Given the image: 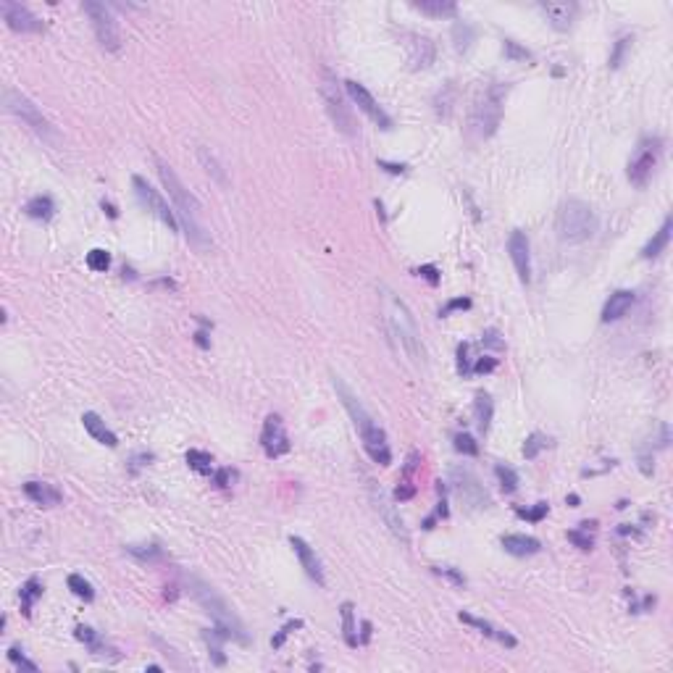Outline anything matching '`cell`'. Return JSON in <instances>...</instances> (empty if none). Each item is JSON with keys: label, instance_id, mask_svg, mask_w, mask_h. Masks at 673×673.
Segmentation results:
<instances>
[{"label": "cell", "instance_id": "cell-1", "mask_svg": "<svg viewBox=\"0 0 673 673\" xmlns=\"http://www.w3.org/2000/svg\"><path fill=\"white\" fill-rule=\"evenodd\" d=\"M379 289H382V313H384V324H387L392 344H395L413 366H423V363H426V350H423L421 331H419V327H416V318H413V313H410V308H408L389 287L382 285Z\"/></svg>", "mask_w": 673, "mask_h": 673}, {"label": "cell", "instance_id": "cell-2", "mask_svg": "<svg viewBox=\"0 0 673 673\" xmlns=\"http://www.w3.org/2000/svg\"><path fill=\"white\" fill-rule=\"evenodd\" d=\"M153 161H155V168H158V177L164 181V187L168 190V197H171L174 210H177V219L184 226V234H187L190 245H195L197 250H210V245H213L210 234L206 232V226L200 224V210H203L200 208V200L181 184L177 171L166 164L161 155H153Z\"/></svg>", "mask_w": 673, "mask_h": 673}, {"label": "cell", "instance_id": "cell-3", "mask_svg": "<svg viewBox=\"0 0 673 673\" xmlns=\"http://www.w3.org/2000/svg\"><path fill=\"white\" fill-rule=\"evenodd\" d=\"M331 384H334V389H337V395H340V400H342L344 410L350 413L353 426L358 429L360 439H363V448H366V452H368V458L379 465H389L392 463V450H389L384 429L376 423L374 416L363 408V403L353 395V389L347 387L337 374H331Z\"/></svg>", "mask_w": 673, "mask_h": 673}, {"label": "cell", "instance_id": "cell-4", "mask_svg": "<svg viewBox=\"0 0 673 673\" xmlns=\"http://www.w3.org/2000/svg\"><path fill=\"white\" fill-rule=\"evenodd\" d=\"M187 582H190V592H192V597L197 599V605L210 615V621L216 624V628L224 634L226 639H234V642H240V644L250 642L247 628H245V624L240 621V615L232 610V605H229L210 584L200 582L197 576H190Z\"/></svg>", "mask_w": 673, "mask_h": 673}, {"label": "cell", "instance_id": "cell-5", "mask_svg": "<svg viewBox=\"0 0 673 673\" xmlns=\"http://www.w3.org/2000/svg\"><path fill=\"white\" fill-rule=\"evenodd\" d=\"M508 92V82H492L484 90H479L476 100L471 105V116H468V135L474 140H489L497 132V126L503 121V108H505Z\"/></svg>", "mask_w": 673, "mask_h": 673}, {"label": "cell", "instance_id": "cell-6", "mask_svg": "<svg viewBox=\"0 0 673 673\" xmlns=\"http://www.w3.org/2000/svg\"><path fill=\"white\" fill-rule=\"evenodd\" d=\"M555 229L563 242H586L597 232V216L589 203H584L579 197H569L558 208Z\"/></svg>", "mask_w": 673, "mask_h": 673}, {"label": "cell", "instance_id": "cell-7", "mask_svg": "<svg viewBox=\"0 0 673 673\" xmlns=\"http://www.w3.org/2000/svg\"><path fill=\"white\" fill-rule=\"evenodd\" d=\"M660 155H663V140L658 135L642 137L639 145L631 153V158H628V181L637 187H647V181L652 179V174L660 164Z\"/></svg>", "mask_w": 673, "mask_h": 673}, {"label": "cell", "instance_id": "cell-8", "mask_svg": "<svg viewBox=\"0 0 673 673\" xmlns=\"http://www.w3.org/2000/svg\"><path fill=\"white\" fill-rule=\"evenodd\" d=\"M321 98L327 103V111H329L334 126L347 137H355V116H353V108L347 105L344 100V92L337 82V76L331 74L329 69H324V79H321Z\"/></svg>", "mask_w": 673, "mask_h": 673}, {"label": "cell", "instance_id": "cell-9", "mask_svg": "<svg viewBox=\"0 0 673 673\" xmlns=\"http://www.w3.org/2000/svg\"><path fill=\"white\" fill-rule=\"evenodd\" d=\"M3 103H5V108H8L14 116H19V119L24 121V124L30 126L34 135H40L43 140H50V142L56 140V129H53V124L43 116V111L32 103L27 95H21L19 90H11V87H8V90L3 92Z\"/></svg>", "mask_w": 673, "mask_h": 673}, {"label": "cell", "instance_id": "cell-10", "mask_svg": "<svg viewBox=\"0 0 673 673\" xmlns=\"http://www.w3.org/2000/svg\"><path fill=\"white\" fill-rule=\"evenodd\" d=\"M82 11L90 16L92 30H95V37H98L100 47L108 50V53H116L121 47V34L111 8L105 3H98V0H87V3H82Z\"/></svg>", "mask_w": 673, "mask_h": 673}, {"label": "cell", "instance_id": "cell-11", "mask_svg": "<svg viewBox=\"0 0 673 673\" xmlns=\"http://www.w3.org/2000/svg\"><path fill=\"white\" fill-rule=\"evenodd\" d=\"M450 481H452L455 494H458L471 510H484L492 505V500H489V494H487V489H484V484H481L479 476H476L471 468H463V465L452 468V471H450Z\"/></svg>", "mask_w": 673, "mask_h": 673}, {"label": "cell", "instance_id": "cell-12", "mask_svg": "<svg viewBox=\"0 0 673 673\" xmlns=\"http://www.w3.org/2000/svg\"><path fill=\"white\" fill-rule=\"evenodd\" d=\"M132 184H135L137 197H140V203L148 208V213H153L158 221H164L171 232H177V229H179V219H177V213L171 210V206L164 200V195L158 192V190H155V187H153L145 177H140V174H135V177H132Z\"/></svg>", "mask_w": 673, "mask_h": 673}, {"label": "cell", "instance_id": "cell-13", "mask_svg": "<svg viewBox=\"0 0 673 673\" xmlns=\"http://www.w3.org/2000/svg\"><path fill=\"white\" fill-rule=\"evenodd\" d=\"M344 92H347V98L353 100V103L358 105V111H363L368 119L374 121L379 129H392V119L387 116V111L382 108V105L376 103V98L371 92L366 90L360 82H353V79H347L344 82Z\"/></svg>", "mask_w": 673, "mask_h": 673}, {"label": "cell", "instance_id": "cell-14", "mask_svg": "<svg viewBox=\"0 0 673 673\" xmlns=\"http://www.w3.org/2000/svg\"><path fill=\"white\" fill-rule=\"evenodd\" d=\"M0 14H3L5 24H8L11 30L21 32V34H37V32L45 30V24L32 14L27 5L14 3V0H3V3H0Z\"/></svg>", "mask_w": 673, "mask_h": 673}, {"label": "cell", "instance_id": "cell-15", "mask_svg": "<svg viewBox=\"0 0 673 673\" xmlns=\"http://www.w3.org/2000/svg\"><path fill=\"white\" fill-rule=\"evenodd\" d=\"M261 445H263V452L269 458H282V455L289 452V437H287L282 416H276V413L266 416L263 432H261Z\"/></svg>", "mask_w": 673, "mask_h": 673}, {"label": "cell", "instance_id": "cell-16", "mask_svg": "<svg viewBox=\"0 0 673 673\" xmlns=\"http://www.w3.org/2000/svg\"><path fill=\"white\" fill-rule=\"evenodd\" d=\"M368 484H371L368 489H371V503H374V510L382 516V518H384V524H387L389 531L400 539L403 544H408V542H410V534H408V529H405V521L400 518V513H397V510H395V505L387 500V494L382 492V487H376L374 481H368Z\"/></svg>", "mask_w": 673, "mask_h": 673}, {"label": "cell", "instance_id": "cell-17", "mask_svg": "<svg viewBox=\"0 0 673 673\" xmlns=\"http://www.w3.org/2000/svg\"><path fill=\"white\" fill-rule=\"evenodd\" d=\"M508 253H510L513 266H516L518 279H521L524 285H529V282H531V247H529L526 232H521V229H513V232H510Z\"/></svg>", "mask_w": 673, "mask_h": 673}, {"label": "cell", "instance_id": "cell-18", "mask_svg": "<svg viewBox=\"0 0 673 673\" xmlns=\"http://www.w3.org/2000/svg\"><path fill=\"white\" fill-rule=\"evenodd\" d=\"M405 47H408V63L413 71L419 69H429L434 63V56H437V47L429 37H423L419 32H405Z\"/></svg>", "mask_w": 673, "mask_h": 673}, {"label": "cell", "instance_id": "cell-19", "mask_svg": "<svg viewBox=\"0 0 673 673\" xmlns=\"http://www.w3.org/2000/svg\"><path fill=\"white\" fill-rule=\"evenodd\" d=\"M289 544H292V550H295V555H298L300 566L305 569V573H308L318 586H324V584H327V576H324V566H321V560H318V555H316L313 547H311L302 537H289Z\"/></svg>", "mask_w": 673, "mask_h": 673}, {"label": "cell", "instance_id": "cell-20", "mask_svg": "<svg viewBox=\"0 0 673 673\" xmlns=\"http://www.w3.org/2000/svg\"><path fill=\"white\" fill-rule=\"evenodd\" d=\"M539 8H542V14L547 16V21H550L558 32L571 30L573 19H576V14H579V5H576V3H542Z\"/></svg>", "mask_w": 673, "mask_h": 673}, {"label": "cell", "instance_id": "cell-21", "mask_svg": "<svg viewBox=\"0 0 673 673\" xmlns=\"http://www.w3.org/2000/svg\"><path fill=\"white\" fill-rule=\"evenodd\" d=\"M24 494L30 497L34 505H40V508H56L60 500V492L53 487V484H47V481H37V479H30L24 484Z\"/></svg>", "mask_w": 673, "mask_h": 673}, {"label": "cell", "instance_id": "cell-22", "mask_svg": "<svg viewBox=\"0 0 673 673\" xmlns=\"http://www.w3.org/2000/svg\"><path fill=\"white\" fill-rule=\"evenodd\" d=\"M634 300H637V295H634L631 289H618V292H613V295L608 298V302H605V308H602V316H599L602 324H610V321L624 318V316L631 311Z\"/></svg>", "mask_w": 673, "mask_h": 673}, {"label": "cell", "instance_id": "cell-23", "mask_svg": "<svg viewBox=\"0 0 673 673\" xmlns=\"http://www.w3.org/2000/svg\"><path fill=\"white\" fill-rule=\"evenodd\" d=\"M500 544L505 547V553L516 555V558H529V555H537L542 550V542L537 537H529V534H505L500 539Z\"/></svg>", "mask_w": 673, "mask_h": 673}, {"label": "cell", "instance_id": "cell-24", "mask_svg": "<svg viewBox=\"0 0 673 673\" xmlns=\"http://www.w3.org/2000/svg\"><path fill=\"white\" fill-rule=\"evenodd\" d=\"M82 423H85V429L90 432V437L95 439V442H100V445H105V448H119V437L105 426V421L100 419L98 413L87 410V413L82 416Z\"/></svg>", "mask_w": 673, "mask_h": 673}, {"label": "cell", "instance_id": "cell-25", "mask_svg": "<svg viewBox=\"0 0 673 673\" xmlns=\"http://www.w3.org/2000/svg\"><path fill=\"white\" fill-rule=\"evenodd\" d=\"M458 618H461L463 624H468V626L479 628L484 637H489V639H497L500 644H505V647H516V644H518L513 634H508V631H503V628L492 626V624H489V621H484V618H476V615H471V613H461Z\"/></svg>", "mask_w": 673, "mask_h": 673}, {"label": "cell", "instance_id": "cell-26", "mask_svg": "<svg viewBox=\"0 0 673 673\" xmlns=\"http://www.w3.org/2000/svg\"><path fill=\"white\" fill-rule=\"evenodd\" d=\"M671 229H673V219L671 216H665V221L660 226L658 232L652 234V240L647 242L642 247V258L644 261H652V258H658L665 247H668V242H671Z\"/></svg>", "mask_w": 673, "mask_h": 673}, {"label": "cell", "instance_id": "cell-27", "mask_svg": "<svg viewBox=\"0 0 673 673\" xmlns=\"http://www.w3.org/2000/svg\"><path fill=\"white\" fill-rule=\"evenodd\" d=\"M24 213L30 219H37V221H50L53 213H56V203L50 195H34L30 203L24 206Z\"/></svg>", "mask_w": 673, "mask_h": 673}, {"label": "cell", "instance_id": "cell-28", "mask_svg": "<svg viewBox=\"0 0 673 673\" xmlns=\"http://www.w3.org/2000/svg\"><path fill=\"white\" fill-rule=\"evenodd\" d=\"M492 413H494L492 397H489L487 392H479V395H476V403H474V416H476V429H479V434L489 432V426H492Z\"/></svg>", "mask_w": 673, "mask_h": 673}, {"label": "cell", "instance_id": "cell-29", "mask_svg": "<svg viewBox=\"0 0 673 673\" xmlns=\"http://www.w3.org/2000/svg\"><path fill=\"white\" fill-rule=\"evenodd\" d=\"M413 8L434 19H445V16H458V5L452 0H421L413 3Z\"/></svg>", "mask_w": 673, "mask_h": 673}, {"label": "cell", "instance_id": "cell-30", "mask_svg": "<svg viewBox=\"0 0 673 673\" xmlns=\"http://www.w3.org/2000/svg\"><path fill=\"white\" fill-rule=\"evenodd\" d=\"M197 161L203 164V168L208 171L210 177L213 179L219 181V184H226V171H224V166L219 164V158H216V153L210 148H206V145H200L197 148Z\"/></svg>", "mask_w": 673, "mask_h": 673}, {"label": "cell", "instance_id": "cell-31", "mask_svg": "<svg viewBox=\"0 0 673 673\" xmlns=\"http://www.w3.org/2000/svg\"><path fill=\"white\" fill-rule=\"evenodd\" d=\"M19 597H21V613L30 618L34 599L43 597V584H40V579H37V576L27 579V582H24V586H21V592H19Z\"/></svg>", "mask_w": 673, "mask_h": 673}, {"label": "cell", "instance_id": "cell-32", "mask_svg": "<svg viewBox=\"0 0 673 673\" xmlns=\"http://www.w3.org/2000/svg\"><path fill=\"white\" fill-rule=\"evenodd\" d=\"M455 82H448L442 90L437 92V98H434V111H437V116H442V119H448L450 113H452V105H455Z\"/></svg>", "mask_w": 673, "mask_h": 673}, {"label": "cell", "instance_id": "cell-33", "mask_svg": "<svg viewBox=\"0 0 673 673\" xmlns=\"http://www.w3.org/2000/svg\"><path fill=\"white\" fill-rule=\"evenodd\" d=\"M355 608H353V602H342V608H340V615H342V637L347 647H358V634H355V613H353Z\"/></svg>", "mask_w": 673, "mask_h": 673}, {"label": "cell", "instance_id": "cell-34", "mask_svg": "<svg viewBox=\"0 0 673 673\" xmlns=\"http://www.w3.org/2000/svg\"><path fill=\"white\" fill-rule=\"evenodd\" d=\"M474 40H476V30H474L468 21H455V27H452V43H455V50H458V53H465Z\"/></svg>", "mask_w": 673, "mask_h": 673}, {"label": "cell", "instance_id": "cell-35", "mask_svg": "<svg viewBox=\"0 0 673 673\" xmlns=\"http://www.w3.org/2000/svg\"><path fill=\"white\" fill-rule=\"evenodd\" d=\"M187 465L197 471L200 476H213L216 471H213V458H210L208 452H203V450H190L187 452Z\"/></svg>", "mask_w": 673, "mask_h": 673}, {"label": "cell", "instance_id": "cell-36", "mask_svg": "<svg viewBox=\"0 0 673 673\" xmlns=\"http://www.w3.org/2000/svg\"><path fill=\"white\" fill-rule=\"evenodd\" d=\"M126 553L132 555V558H137V560H142V563H155V560L164 558V550L155 542H150V544H129Z\"/></svg>", "mask_w": 673, "mask_h": 673}, {"label": "cell", "instance_id": "cell-37", "mask_svg": "<svg viewBox=\"0 0 673 673\" xmlns=\"http://www.w3.org/2000/svg\"><path fill=\"white\" fill-rule=\"evenodd\" d=\"M553 445V439L547 437V434H539V432H534L529 439H526V445H524V458L526 461H534L537 458L539 452L544 448H550Z\"/></svg>", "mask_w": 673, "mask_h": 673}, {"label": "cell", "instance_id": "cell-38", "mask_svg": "<svg viewBox=\"0 0 673 673\" xmlns=\"http://www.w3.org/2000/svg\"><path fill=\"white\" fill-rule=\"evenodd\" d=\"M595 526H597V521H584L582 529L569 531V539L579 547V550H592V547H595V539L589 537V529H595Z\"/></svg>", "mask_w": 673, "mask_h": 673}, {"label": "cell", "instance_id": "cell-39", "mask_svg": "<svg viewBox=\"0 0 673 673\" xmlns=\"http://www.w3.org/2000/svg\"><path fill=\"white\" fill-rule=\"evenodd\" d=\"M66 584H69V589H71V592H74L79 599H85V602H92V599H95V589H92V584L87 582L85 576H79V573H71Z\"/></svg>", "mask_w": 673, "mask_h": 673}, {"label": "cell", "instance_id": "cell-40", "mask_svg": "<svg viewBox=\"0 0 673 673\" xmlns=\"http://www.w3.org/2000/svg\"><path fill=\"white\" fill-rule=\"evenodd\" d=\"M494 476L500 479V487H503V492H516L518 489V474L510 468V465H494Z\"/></svg>", "mask_w": 673, "mask_h": 673}, {"label": "cell", "instance_id": "cell-41", "mask_svg": "<svg viewBox=\"0 0 673 673\" xmlns=\"http://www.w3.org/2000/svg\"><path fill=\"white\" fill-rule=\"evenodd\" d=\"M203 639H206V644H208V650H210V655H213V660H216L219 665H224L226 658L221 655V647H219V642H221V639H226L224 634H221L219 628H216V631L206 628V631H203Z\"/></svg>", "mask_w": 673, "mask_h": 673}, {"label": "cell", "instance_id": "cell-42", "mask_svg": "<svg viewBox=\"0 0 673 673\" xmlns=\"http://www.w3.org/2000/svg\"><path fill=\"white\" fill-rule=\"evenodd\" d=\"M87 266H90L92 271H108V266H111V253L95 247V250L87 253Z\"/></svg>", "mask_w": 673, "mask_h": 673}, {"label": "cell", "instance_id": "cell-43", "mask_svg": "<svg viewBox=\"0 0 673 673\" xmlns=\"http://www.w3.org/2000/svg\"><path fill=\"white\" fill-rule=\"evenodd\" d=\"M452 445L458 452H463V455H479V445H476V439L471 437V434H455V439H452Z\"/></svg>", "mask_w": 673, "mask_h": 673}, {"label": "cell", "instance_id": "cell-44", "mask_svg": "<svg viewBox=\"0 0 673 673\" xmlns=\"http://www.w3.org/2000/svg\"><path fill=\"white\" fill-rule=\"evenodd\" d=\"M503 50H505V58H510V60H534L531 50L521 47L516 40H505V43H503Z\"/></svg>", "mask_w": 673, "mask_h": 673}, {"label": "cell", "instance_id": "cell-45", "mask_svg": "<svg viewBox=\"0 0 673 673\" xmlns=\"http://www.w3.org/2000/svg\"><path fill=\"white\" fill-rule=\"evenodd\" d=\"M8 660H11V663H16V668H24V671H32V673L40 671V668H37V663H32V660H27L24 655H21V647H19V644H14V647L8 650Z\"/></svg>", "mask_w": 673, "mask_h": 673}, {"label": "cell", "instance_id": "cell-46", "mask_svg": "<svg viewBox=\"0 0 673 673\" xmlns=\"http://www.w3.org/2000/svg\"><path fill=\"white\" fill-rule=\"evenodd\" d=\"M631 37H621L618 43H615V47H613V53H610V69H618L621 63H624V56H626V50L631 47Z\"/></svg>", "mask_w": 673, "mask_h": 673}, {"label": "cell", "instance_id": "cell-47", "mask_svg": "<svg viewBox=\"0 0 673 673\" xmlns=\"http://www.w3.org/2000/svg\"><path fill=\"white\" fill-rule=\"evenodd\" d=\"M481 344H484V347H489V350H497V353H500V350H505V340L500 337V331H497V329L484 331V334H481Z\"/></svg>", "mask_w": 673, "mask_h": 673}, {"label": "cell", "instance_id": "cell-48", "mask_svg": "<svg viewBox=\"0 0 673 673\" xmlns=\"http://www.w3.org/2000/svg\"><path fill=\"white\" fill-rule=\"evenodd\" d=\"M547 513H550V505H547V503H537L531 510H518V516H521V518H526V521H534V524H537V521H542Z\"/></svg>", "mask_w": 673, "mask_h": 673}, {"label": "cell", "instance_id": "cell-49", "mask_svg": "<svg viewBox=\"0 0 673 673\" xmlns=\"http://www.w3.org/2000/svg\"><path fill=\"white\" fill-rule=\"evenodd\" d=\"M237 479V471H232V468H219L216 474H213V481L221 487V489H226V487H232V481Z\"/></svg>", "mask_w": 673, "mask_h": 673}, {"label": "cell", "instance_id": "cell-50", "mask_svg": "<svg viewBox=\"0 0 673 673\" xmlns=\"http://www.w3.org/2000/svg\"><path fill=\"white\" fill-rule=\"evenodd\" d=\"M468 350H471V344H468V342H461V344H458V371H461V374H471V366H468V360H471V358H468Z\"/></svg>", "mask_w": 673, "mask_h": 673}, {"label": "cell", "instance_id": "cell-51", "mask_svg": "<svg viewBox=\"0 0 673 673\" xmlns=\"http://www.w3.org/2000/svg\"><path fill=\"white\" fill-rule=\"evenodd\" d=\"M465 308H471V300H468V298H455V300H450L448 305L439 311V316L445 318V316H450L452 311H465Z\"/></svg>", "mask_w": 673, "mask_h": 673}, {"label": "cell", "instance_id": "cell-52", "mask_svg": "<svg viewBox=\"0 0 673 673\" xmlns=\"http://www.w3.org/2000/svg\"><path fill=\"white\" fill-rule=\"evenodd\" d=\"M300 626H302V621H289V624H287V626L282 628V631H279L274 639H271V647H274V650H279V647L285 644L287 634H289V631H295V628H300Z\"/></svg>", "mask_w": 673, "mask_h": 673}, {"label": "cell", "instance_id": "cell-53", "mask_svg": "<svg viewBox=\"0 0 673 673\" xmlns=\"http://www.w3.org/2000/svg\"><path fill=\"white\" fill-rule=\"evenodd\" d=\"M497 368V360L494 358H479L476 360V366L471 368V374H489V371H494Z\"/></svg>", "mask_w": 673, "mask_h": 673}, {"label": "cell", "instance_id": "cell-54", "mask_svg": "<svg viewBox=\"0 0 673 673\" xmlns=\"http://www.w3.org/2000/svg\"><path fill=\"white\" fill-rule=\"evenodd\" d=\"M76 639H79V642H85V644H90V647H92V644L98 642V634H95L90 626H79V628H76Z\"/></svg>", "mask_w": 673, "mask_h": 673}, {"label": "cell", "instance_id": "cell-55", "mask_svg": "<svg viewBox=\"0 0 673 673\" xmlns=\"http://www.w3.org/2000/svg\"><path fill=\"white\" fill-rule=\"evenodd\" d=\"M419 276H426L429 285H437V282H439V269H437V266H421Z\"/></svg>", "mask_w": 673, "mask_h": 673}, {"label": "cell", "instance_id": "cell-56", "mask_svg": "<svg viewBox=\"0 0 673 673\" xmlns=\"http://www.w3.org/2000/svg\"><path fill=\"white\" fill-rule=\"evenodd\" d=\"M437 573H445V576H448V579H452L458 586H465V576H463V573H458L455 569H437Z\"/></svg>", "mask_w": 673, "mask_h": 673}, {"label": "cell", "instance_id": "cell-57", "mask_svg": "<svg viewBox=\"0 0 673 673\" xmlns=\"http://www.w3.org/2000/svg\"><path fill=\"white\" fill-rule=\"evenodd\" d=\"M413 494H416V489H413L408 481H405V484H400V487L395 489V497H397V500H410Z\"/></svg>", "mask_w": 673, "mask_h": 673}, {"label": "cell", "instance_id": "cell-58", "mask_svg": "<svg viewBox=\"0 0 673 673\" xmlns=\"http://www.w3.org/2000/svg\"><path fill=\"white\" fill-rule=\"evenodd\" d=\"M379 166H382L384 171H389V174H405V171H408L403 164H387V161H379Z\"/></svg>", "mask_w": 673, "mask_h": 673}, {"label": "cell", "instance_id": "cell-59", "mask_svg": "<svg viewBox=\"0 0 673 673\" xmlns=\"http://www.w3.org/2000/svg\"><path fill=\"white\" fill-rule=\"evenodd\" d=\"M368 639H371V624L363 621V639H360V642H368Z\"/></svg>", "mask_w": 673, "mask_h": 673}, {"label": "cell", "instance_id": "cell-60", "mask_svg": "<svg viewBox=\"0 0 673 673\" xmlns=\"http://www.w3.org/2000/svg\"><path fill=\"white\" fill-rule=\"evenodd\" d=\"M195 342L200 344V347H208V340H206V331H197V334H195Z\"/></svg>", "mask_w": 673, "mask_h": 673}, {"label": "cell", "instance_id": "cell-61", "mask_svg": "<svg viewBox=\"0 0 673 673\" xmlns=\"http://www.w3.org/2000/svg\"><path fill=\"white\" fill-rule=\"evenodd\" d=\"M100 206H103V210H108V216H111V219H116V216H119V210L113 208V206H111V203H105V200H103V203H100Z\"/></svg>", "mask_w": 673, "mask_h": 673}, {"label": "cell", "instance_id": "cell-62", "mask_svg": "<svg viewBox=\"0 0 673 673\" xmlns=\"http://www.w3.org/2000/svg\"><path fill=\"white\" fill-rule=\"evenodd\" d=\"M569 505H571V508H576V505H579V494H571V497H569Z\"/></svg>", "mask_w": 673, "mask_h": 673}]
</instances>
